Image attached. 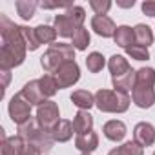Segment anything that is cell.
I'll return each mask as SVG.
<instances>
[{"mask_svg":"<svg viewBox=\"0 0 155 155\" xmlns=\"http://www.w3.org/2000/svg\"><path fill=\"white\" fill-rule=\"evenodd\" d=\"M68 60H75V48L71 44L55 42L40 57V66L46 73H55Z\"/></svg>","mask_w":155,"mask_h":155,"instance_id":"cell-4","label":"cell"},{"mask_svg":"<svg viewBox=\"0 0 155 155\" xmlns=\"http://www.w3.org/2000/svg\"><path fill=\"white\" fill-rule=\"evenodd\" d=\"M38 6H40V2H37V0H17L15 2V9L20 15V18H24V20H31L35 15V9Z\"/></svg>","mask_w":155,"mask_h":155,"instance_id":"cell-22","label":"cell"},{"mask_svg":"<svg viewBox=\"0 0 155 155\" xmlns=\"http://www.w3.org/2000/svg\"><path fill=\"white\" fill-rule=\"evenodd\" d=\"M31 108H33V106L24 99L22 93L13 95L11 101H9V104H8L9 117H11V120H13L17 126H20V124H24L26 120L31 119Z\"/></svg>","mask_w":155,"mask_h":155,"instance_id":"cell-8","label":"cell"},{"mask_svg":"<svg viewBox=\"0 0 155 155\" xmlns=\"http://www.w3.org/2000/svg\"><path fill=\"white\" fill-rule=\"evenodd\" d=\"M51 75L55 77L58 90H64V88H71L73 84L79 82V79H81V68H79V64H77L75 60H68V62H64Z\"/></svg>","mask_w":155,"mask_h":155,"instance_id":"cell-6","label":"cell"},{"mask_svg":"<svg viewBox=\"0 0 155 155\" xmlns=\"http://www.w3.org/2000/svg\"><path fill=\"white\" fill-rule=\"evenodd\" d=\"M22 29V35L26 38V44H28V49L29 51H35L40 48V42L37 38V33H35V28H29V26H20Z\"/></svg>","mask_w":155,"mask_h":155,"instance_id":"cell-29","label":"cell"},{"mask_svg":"<svg viewBox=\"0 0 155 155\" xmlns=\"http://www.w3.org/2000/svg\"><path fill=\"white\" fill-rule=\"evenodd\" d=\"M135 69L124 73L122 77H117V79H111V84L117 91H122V93H128L133 90V84H135Z\"/></svg>","mask_w":155,"mask_h":155,"instance_id":"cell-21","label":"cell"},{"mask_svg":"<svg viewBox=\"0 0 155 155\" xmlns=\"http://www.w3.org/2000/svg\"><path fill=\"white\" fill-rule=\"evenodd\" d=\"M117 6H120V8H133L135 0H130V2H117Z\"/></svg>","mask_w":155,"mask_h":155,"instance_id":"cell-37","label":"cell"},{"mask_svg":"<svg viewBox=\"0 0 155 155\" xmlns=\"http://www.w3.org/2000/svg\"><path fill=\"white\" fill-rule=\"evenodd\" d=\"M142 13L146 17H153L155 18V0H146V2H142Z\"/></svg>","mask_w":155,"mask_h":155,"instance_id":"cell-33","label":"cell"},{"mask_svg":"<svg viewBox=\"0 0 155 155\" xmlns=\"http://www.w3.org/2000/svg\"><path fill=\"white\" fill-rule=\"evenodd\" d=\"M133 35H135V44H139V46L148 48L153 44V33H151L150 26H146V24H137L133 28Z\"/></svg>","mask_w":155,"mask_h":155,"instance_id":"cell-23","label":"cell"},{"mask_svg":"<svg viewBox=\"0 0 155 155\" xmlns=\"http://www.w3.org/2000/svg\"><path fill=\"white\" fill-rule=\"evenodd\" d=\"M153 155H155V151H153Z\"/></svg>","mask_w":155,"mask_h":155,"instance_id":"cell-39","label":"cell"},{"mask_svg":"<svg viewBox=\"0 0 155 155\" xmlns=\"http://www.w3.org/2000/svg\"><path fill=\"white\" fill-rule=\"evenodd\" d=\"M115 44L119 48H130L131 44H135V35H133V28L130 26H119L117 31H115V37H113Z\"/></svg>","mask_w":155,"mask_h":155,"instance_id":"cell-20","label":"cell"},{"mask_svg":"<svg viewBox=\"0 0 155 155\" xmlns=\"http://www.w3.org/2000/svg\"><path fill=\"white\" fill-rule=\"evenodd\" d=\"M133 140L139 146H142V148L151 146L155 142V128H153V124H150V122L135 124V128H133Z\"/></svg>","mask_w":155,"mask_h":155,"instance_id":"cell-12","label":"cell"},{"mask_svg":"<svg viewBox=\"0 0 155 155\" xmlns=\"http://www.w3.org/2000/svg\"><path fill=\"white\" fill-rule=\"evenodd\" d=\"M108 68H110V73H111V79L122 77L124 73H128V71L133 69V68L130 66L128 58L122 57V55H111L110 60H108Z\"/></svg>","mask_w":155,"mask_h":155,"instance_id":"cell-17","label":"cell"},{"mask_svg":"<svg viewBox=\"0 0 155 155\" xmlns=\"http://www.w3.org/2000/svg\"><path fill=\"white\" fill-rule=\"evenodd\" d=\"M66 15L79 26V28H82L84 26V20H86V11H84V8H81V6H71L69 9H66Z\"/></svg>","mask_w":155,"mask_h":155,"instance_id":"cell-31","label":"cell"},{"mask_svg":"<svg viewBox=\"0 0 155 155\" xmlns=\"http://www.w3.org/2000/svg\"><path fill=\"white\" fill-rule=\"evenodd\" d=\"M130 102V95L117 90H99L95 93V106L102 113H124Z\"/></svg>","mask_w":155,"mask_h":155,"instance_id":"cell-5","label":"cell"},{"mask_svg":"<svg viewBox=\"0 0 155 155\" xmlns=\"http://www.w3.org/2000/svg\"><path fill=\"white\" fill-rule=\"evenodd\" d=\"M73 133H75V126H73V122L68 120V119H60V122H58V124L55 126V130L51 131L55 142H68V140L73 137Z\"/></svg>","mask_w":155,"mask_h":155,"instance_id":"cell-19","label":"cell"},{"mask_svg":"<svg viewBox=\"0 0 155 155\" xmlns=\"http://www.w3.org/2000/svg\"><path fill=\"white\" fill-rule=\"evenodd\" d=\"M37 120L40 124L42 130L46 131H53L55 126L60 122V111H58V104L53 101H46L44 104H40L37 108Z\"/></svg>","mask_w":155,"mask_h":155,"instance_id":"cell-7","label":"cell"},{"mask_svg":"<svg viewBox=\"0 0 155 155\" xmlns=\"http://www.w3.org/2000/svg\"><path fill=\"white\" fill-rule=\"evenodd\" d=\"M90 8L95 11V15H106L111 8L110 0H90Z\"/></svg>","mask_w":155,"mask_h":155,"instance_id":"cell-32","label":"cell"},{"mask_svg":"<svg viewBox=\"0 0 155 155\" xmlns=\"http://www.w3.org/2000/svg\"><path fill=\"white\" fill-rule=\"evenodd\" d=\"M75 148L79 151H82V153H93L99 148V135L95 131H90V133H84V135H77Z\"/></svg>","mask_w":155,"mask_h":155,"instance_id":"cell-15","label":"cell"},{"mask_svg":"<svg viewBox=\"0 0 155 155\" xmlns=\"http://www.w3.org/2000/svg\"><path fill=\"white\" fill-rule=\"evenodd\" d=\"M20 155H42V151H40L37 146H33V144H29V142H28V144L24 146V150H22V153H20Z\"/></svg>","mask_w":155,"mask_h":155,"instance_id":"cell-35","label":"cell"},{"mask_svg":"<svg viewBox=\"0 0 155 155\" xmlns=\"http://www.w3.org/2000/svg\"><path fill=\"white\" fill-rule=\"evenodd\" d=\"M90 40H91V37H90V31L82 26V28H79L77 29V33L73 35V38H71V44H73V48L75 49H79V51H84L88 46H90Z\"/></svg>","mask_w":155,"mask_h":155,"instance_id":"cell-26","label":"cell"},{"mask_svg":"<svg viewBox=\"0 0 155 155\" xmlns=\"http://www.w3.org/2000/svg\"><path fill=\"white\" fill-rule=\"evenodd\" d=\"M108 155H144V148L139 146L135 140H128L122 146L113 148Z\"/></svg>","mask_w":155,"mask_h":155,"instance_id":"cell-25","label":"cell"},{"mask_svg":"<svg viewBox=\"0 0 155 155\" xmlns=\"http://www.w3.org/2000/svg\"><path fill=\"white\" fill-rule=\"evenodd\" d=\"M91 29L102 37V38H110V37H115V31H117V26L115 22L108 17V15H95L91 18Z\"/></svg>","mask_w":155,"mask_h":155,"instance_id":"cell-9","label":"cell"},{"mask_svg":"<svg viewBox=\"0 0 155 155\" xmlns=\"http://www.w3.org/2000/svg\"><path fill=\"white\" fill-rule=\"evenodd\" d=\"M104 66H106V60H104V55H102V53L93 51V53L88 55V58H86V68H88L90 73H99V71H102Z\"/></svg>","mask_w":155,"mask_h":155,"instance_id":"cell-27","label":"cell"},{"mask_svg":"<svg viewBox=\"0 0 155 155\" xmlns=\"http://www.w3.org/2000/svg\"><path fill=\"white\" fill-rule=\"evenodd\" d=\"M73 126H75L77 135H84V133L93 131V115L90 111L79 110L77 115H75V119H73Z\"/></svg>","mask_w":155,"mask_h":155,"instance_id":"cell-16","label":"cell"},{"mask_svg":"<svg viewBox=\"0 0 155 155\" xmlns=\"http://www.w3.org/2000/svg\"><path fill=\"white\" fill-rule=\"evenodd\" d=\"M81 155H91V153H81Z\"/></svg>","mask_w":155,"mask_h":155,"instance_id":"cell-38","label":"cell"},{"mask_svg":"<svg viewBox=\"0 0 155 155\" xmlns=\"http://www.w3.org/2000/svg\"><path fill=\"white\" fill-rule=\"evenodd\" d=\"M155 69L140 68L135 73V84L131 90V102L140 110H150L155 104Z\"/></svg>","mask_w":155,"mask_h":155,"instance_id":"cell-2","label":"cell"},{"mask_svg":"<svg viewBox=\"0 0 155 155\" xmlns=\"http://www.w3.org/2000/svg\"><path fill=\"white\" fill-rule=\"evenodd\" d=\"M0 35H2V48H0V69H13L26 60L28 44L22 35L20 26L11 22L4 13H0Z\"/></svg>","mask_w":155,"mask_h":155,"instance_id":"cell-1","label":"cell"},{"mask_svg":"<svg viewBox=\"0 0 155 155\" xmlns=\"http://www.w3.org/2000/svg\"><path fill=\"white\" fill-rule=\"evenodd\" d=\"M2 75H4V84H2V95H4V91H6V88H8V82H9V71H8V69H2Z\"/></svg>","mask_w":155,"mask_h":155,"instance_id":"cell-36","label":"cell"},{"mask_svg":"<svg viewBox=\"0 0 155 155\" xmlns=\"http://www.w3.org/2000/svg\"><path fill=\"white\" fill-rule=\"evenodd\" d=\"M53 28H55L57 35L62 37V38H73V35L77 33V29H79V26H77V24H75L66 13L55 17V20H53Z\"/></svg>","mask_w":155,"mask_h":155,"instance_id":"cell-13","label":"cell"},{"mask_svg":"<svg viewBox=\"0 0 155 155\" xmlns=\"http://www.w3.org/2000/svg\"><path fill=\"white\" fill-rule=\"evenodd\" d=\"M102 133H104V137L106 139H110V140H113V142H120L124 137H126V133H128V130H126V124L122 122V120H108L104 126H102Z\"/></svg>","mask_w":155,"mask_h":155,"instance_id":"cell-14","label":"cell"},{"mask_svg":"<svg viewBox=\"0 0 155 155\" xmlns=\"http://www.w3.org/2000/svg\"><path fill=\"white\" fill-rule=\"evenodd\" d=\"M35 33H37V38H38V42L40 44H55V40H57V31H55V28L53 26H46V24H40V26H37L35 28Z\"/></svg>","mask_w":155,"mask_h":155,"instance_id":"cell-24","label":"cell"},{"mask_svg":"<svg viewBox=\"0 0 155 155\" xmlns=\"http://www.w3.org/2000/svg\"><path fill=\"white\" fill-rule=\"evenodd\" d=\"M0 137H2V144H0V151H2V155H20L24 146L28 144L20 135L8 137L4 133V130H0Z\"/></svg>","mask_w":155,"mask_h":155,"instance_id":"cell-11","label":"cell"},{"mask_svg":"<svg viewBox=\"0 0 155 155\" xmlns=\"http://www.w3.org/2000/svg\"><path fill=\"white\" fill-rule=\"evenodd\" d=\"M18 135H20L26 142L37 146L42 153H48V151L53 150L55 139H53V135H51L49 131H46V130L40 128L37 117H31L29 120H26L24 124H20V126H18Z\"/></svg>","mask_w":155,"mask_h":155,"instance_id":"cell-3","label":"cell"},{"mask_svg":"<svg viewBox=\"0 0 155 155\" xmlns=\"http://www.w3.org/2000/svg\"><path fill=\"white\" fill-rule=\"evenodd\" d=\"M71 102L79 108V110H84V111H90V108L95 106V95L88 90H77L71 93Z\"/></svg>","mask_w":155,"mask_h":155,"instance_id":"cell-18","label":"cell"},{"mask_svg":"<svg viewBox=\"0 0 155 155\" xmlns=\"http://www.w3.org/2000/svg\"><path fill=\"white\" fill-rule=\"evenodd\" d=\"M124 51H126V55L131 57L133 60H148V58H150V51H148V48L139 46V44H131V46L126 48Z\"/></svg>","mask_w":155,"mask_h":155,"instance_id":"cell-30","label":"cell"},{"mask_svg":"<svg viewBox=\"0 0 155 155\" xmlns=\"http://www.w3.org/2000/svg\"><path fill=\"white\" fill-rule=\"evenodd\" d=\"M40 81V88H42V93L46 95V99H49V97H53L57 91H58V86H57V81H55V77L51 75V73H48V75H44L42 79H38Z\"/></svg>","mask_w":155,"mask_h":155,"instance_id":"cell-28","label":"cell"},{"mask_svg":"<svg viewBox=\"0 0 155 155\" xmlns=\"http://www.w3.org/2000/svg\"><path fill=\"white\" fill-rule=\"evenodd\" d=\"M73 4H69V2H66V4H60V2H40V8L42 9H57V8H66V9H69Z\"/></svg>","mask_w":155,"mask_h":155,"instance_id":"cell-34","label":"cell"},{"mask_svg":"<svg viewBox=\"0 0 155 155\" xmlns=\"http://www.w3.org/2000/svg\"><path fill=\"white\" fill-rule=\"evenodd\" d=\"M20 93L24 95V99L31 104V106H40L46 102V95L42 93V88H40V81L35 79V81H29L24 84V88L20 90Z\"/></svg>","mask_w":155,"mask_h":155,"instance_id":"cell-10","label":"cell"}]
</instances>
